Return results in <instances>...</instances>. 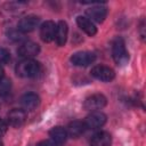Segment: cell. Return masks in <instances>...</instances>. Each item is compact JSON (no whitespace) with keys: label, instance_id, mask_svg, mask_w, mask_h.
Returning a JSON list of instances; mask_svg holds the SVG:
<instances>
[{"label":"cell","instance_id":"obj_17","mask_svg":"<svg viewBox=\"0 0 146 146\" xmlns=\"http://www.w3.org/2000/svg\"><path fill=\"white\" fill-rule=\"evenodd\" d=\"M49 136H50L51 140H52L54 143H56L57 145L65 143V140L67 139L66 129H64L63 127H59V125L54 127V128L49 131Z\"/></svg>","mask_w":146,"mask_h":146},{"label":"cell","instance_id":"obj_23","mask_svg":"<svg viewBox=\"0 0 146 146\" xmlns=\"http://www.w3.org/2000/svg\"><path fill=\"white\" fill-rule=\"evenodd\" d=\"M0 146H3V143H2L1 140H0Z\"/></svg>","mask_w":146,"mask_h":146},{"label":"cell","instance_id":"obj_14","mask_svg":"<svg viewBox=\"0 0 146 146\" xmlns=\"http://www.w3.org/2000/svg\"><path fill=\"white\" fill-rule=\"evenodd\" d=\"M76 24L78 26L86 33L88 34L89 36H92L97 33V29L94 24V22H91L88 17H84V16H78L76 17Z\"/></svg>","mask_w":146,"mask_h":146},{"label":"cell","instance_id":"obj_2","mask_svg":"<svg viewBox=\"0 0 146 146\" xmlns=\"http://www.w3.org/2000/svg\"><path fill=\"white\" fill-rule=\"evenodd\" d=\"M112 55L113 59L117 65H124L129 60V52L127 51L125 43L122 38H116L112 44Z\"/></svg>","mask_w":146,"mask_h":146},{"label":"cell","instance_id":"obj_13","mask_svg":"<svg viewBox=\"0 0 146 146\" xmlns=\"http://www.w3.org/2000/svg\"><path fill=\"white\" fill-rule=\"evenodd\" d=\"M68 34V26L67 23L64 21H59L56 24V33H55V41L58 46H64L67 40Z\"/></svg>","mask_w":146,"mask_h":146},{"label":"cell","instance_id":"obj_18","mask_svg":"<svg viewBox=\"0 0 146 146\" xmlns=\"http://www.w3.org/2000/svg\"><path fill=\"white\" fill-rule=\"evenodd\" d=\"M11 89V81L8 78H2L0 79V97L7 96Z\"/></svg>","mask_w":146,"mask_h":146},{"label":"cell","instance_id":"obj_8","mask_svg":"<svg viewBox=\"0 0 146 146\" xmlns=\"http://www.w3.org/2000/svg\"><path fill=\"white\" fill-rule=\"evenodd\" d=\"M40 51V47L38 43L33 42V41H26L24 43H22L17 50L18 55L21 57H23L24 59H32V57L36 56Z\"/></svg>","mask_w":146,"mask_h":146},{"label":"cell","instance_id":"obj_5","mask_svg":"<svg viewBox=\"0 0 146 146\" xmlns=\"http://www.w3.org/2000/svg\"><path fill=\"white\" fill-rule=\"evenodd\" d=\"M83 122L86 124V128L99 129L106 123V115L100 111H95V112H91Z\"/></svg>","mask_w":146,"mask_h":146},{"label":"cell","instance_id":"obj_10","mask_svg":"<svg viewBox=\"0 0 146 146\" xmlns=\"http://www.w3.org/2000/svg\"><path fill=\"white\" fill-rule=\"evenodd\" d=\"M25 121H26V113L24 110L21 108H14L7 115V123L15 128L22 127L25 123Z\"/></svg>","mask_w":146,"mask_h":146},{"label":"cell","instance_id":"obj_4","mask_svg":"<svg viewBox=\"0 0 146 146\" xmlns=\"http://www.w3.org/2000/svg\"><path fill=\"white\" fill-rule=\"evenodd\" d=\"M90 73L95 79L104 82H110L115 76V72L110 66H106V65H96L91 68Z\"/></svg>","mask_w":146,"mask_h":146},{"label":"cell","instance_id":"obj_22","mask_svg":"<svg viewBox=\"0 0 146 146\" xmlns=\"http://www.w3.org/2000/svg\"><path fill=\"white\" fill-rule=\"evenodd\" d=\"M2 78H3V70L0 66V79H2Z\"/></svg>","mask_w":146,"mask_h":146},{"label":"cell","instance_id":"obj_11","mask_svg":"<svg viewBox=\"0 0 146 146\" xmlns=\"http://www.w3.org/2000/svg\"><path fill=\"white\" fill-rule=\"evenodd\" d=\"M55 33H56V24L52 21H46L42 23L40 27V36L42 41L44 42H50L55 39Z\"/></svg>","mask_w":146,"mask_h":146},{"label":"cell","instance_id":"obj_6","mask_svg":"<svg viewBox=\"0 0 146 146\" xmlns=\"http://www.w3.org/2000/svg\"><path fill=\"white\" fill-rule=\"evenodd\" d=\"M96 59V55L90 51H78L71 56V62L75 66H88Z\"/></svg>","mask_w":146,"mask_h":146},{"label":"cell","instance_id":"obj_7","mask_svg":"<svg viewBox=\"0 0 146 146\" xmlns=\"http://www.w3.org/2000/svg\"><path fill=\"white\" fill-rule=\"evenodd\" d=\"M40 18L35 15H27L25 17H23L17 25V30L21 33H27V32H32L36 29V26L39 25Z\"/></svg>","mask_w":146,"mask_h":146},{"label":"cell","instance_id":"obj_1","mask_svg":"<svg viewBox=\"0 0 146 146\" xmlns=\"http://www.w3.org/2000/svg\"><path fill=\"white\" fill-rule=\"evenodd\" d=\"M40 64L34 59H23L16 66V73L22 78H34L40 73Z\"/></svg>","mask_w":146,"mask_h":146},{"label":"cell","instance_id":"obj_20","mask_svg":"<svg viewBox=\"0 0 146 146\" xmlns=\"http://www.w3.org/2000/svg\"><path fill=\"white\" fill-rule=\"evenodd\" d=\"M7 129H8V123L6 121H3L2 119H0V138L6 133Z\"/></svg>","mask_w":146,"mask_h":146},{"label":"cell","instance_id":"obj_12","mask_svg":"<svg viewBox=\"0 0 146 146\" xmlns=\"http://www.w3.org/2000/svg\"><path fill=\"white\" fill-rule=\"evenodd\" d=\"M40 104V97L34 92H26L21 98V105L24 110L32 111Z\"/></svg>","mask_w":146,"mask_h":146},{"label":"cell","instance_id":"obj_16","mask_svg":"<svg viewBox=\"0 0 146 146\" xmlns=\"http://www.w3.org/2000/svg\"><path fill=\"white\" fill-rule=\"evenodd\" d=\"M111 143H112L111 135L106 131H99L94 135V137L91 138L90 145L91 146H111Z\"/></svg>","mask_w":146,"mask_h":146},{"label":"cell","instance_id":"obj_19","mask_svg":"<svg viewBox=\"0 0 146 146\" xmlns=\"http://www.w3.org/2000/svg\"><path fill=\"white\" fill-rule=\"evenodd\" d=\"M9 58H10L9 51H8L7 49L0 47V66L3 65V64H6V63L9 60Z\"/></svg>","mask_w":146,"mask_h":146},{"label":"cell","instance_id":"obj_9","mask_svg":"<svg viewBox=\"0 0 146 146\" xmlns=\"http://www.w3.org/2000/svg\"><path fill=\"white\" fill-rule=\"evenodd\" d=\"M86 14L91 22L102 23V22H104V19L107 16V8L105 6L98 3V5H95V6L90 7L89 9H87Z\"/></svg>","mask_w":146,"mask_h":146},{"label":"cell","instance_id":"obj_21","mask_svg":"<svg viewBox=\"0 0 146 146\" xmlns=\"http://www.w3.org/2000/svg\"><path fill=\"white\" fill-rule=\"evenodd\" d=\"M36 146H58V145L56 143H54L52 140H42Z\"/></svg>","mask_w":146,"mask_h":146},{"label":"cell","instance_id":"obj_15","mask_svg":"<svg viewBox=\"0 0 146 146\" xmlns=\"http://www.w3.org/2000/svg\"><path fill=\"white\" fill-rule=\"evenodd\" d=\"M86 130V124L84 122L82 121H79V120H75V121H72L67 128H66V132H67V137H71V138H79Z\"/></svg>","mask_w":146,"mask_h":146},{"label":"cell","instance_id":"obj_3","mask_svg":"<svg viewBox=\"0 0 146 146\" xmlns=\"http://www.w3.org/2000/svg\"><path fill=\"white\" fill-rule=\"evenodd\" d=\"M106 104H107V99L104 95L95 94V95H91L88 98H86V100L83 103V107L87 111L95 112V111H99L103 107H105Z\"/></svg>","mask_w":146,"mask_h":146}]
</instances>
